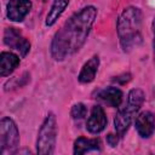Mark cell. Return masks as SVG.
<instances>
[{
	"instance_id": "obj_1",
	"label": "cell",
	"mask_w": 155,
	"mask_h": 155,
	"mask_svg": "<svg viewBox=\"0 0 155 155\" xmlns=\"http://www.w3.org/2000/svg\"><path fill=\"white\" fill-rule=\"evenodd\" d=\"M97 16L94 6H86L74 13L54 34L51 42V54L56 61L74 54L85 44Z\"/></svg>"
},
{
	"instance_id": "obj_2",
	"label": "cell",
	"mask_w": 155,
	"mask_h": 155,
	"mask_svg": "<svg viewBox=\"0 0 155 155\" xmlns=\"http://www.w3.org/2000/svg\"><path fill=\"white\" fill-rule=\"evenodd\" d=\"M142 12L134 6L126 7L117 19V35L125 52L131 51L142 42Z\"/></svg>"
},
{
	"instance_id": "obj_3",
	"label": "cell",
	"mask_w": 155,
	"mask_h": 155,
	"mask_svg": "<svg viewBox=\"0 0 155 155\" xmlns=\"http://www.w3.org/2000/svg\"><path fill=\"white\" fill-rule=\"evenodd\" d=\"M144 102V93L139 88H133L128 93L127 104L124 109L119 110L114 119V126L117 132V136H124L128 130L134 114L140 109Z\"/></svg>"
},
{
	"instance_id": "obj_4",
	"label": "cell",
	"mask_w": 155,
	"mask_h": 155,
	"mask_svg": "<svg viewBox=\"0 0 155 155\" xmlns=\"http://www.w3.org/2000/svg\"><path fill=\"white\" fill-rule=\"evenodd\" d=\"M57 138V122L56 116L50 113L44 120L36 140V151L40 155H51L54 150Z\"/></svg>"
},
{
	"instance_id": "obj_5",
	"label": "cell",
	"mask_w": 155,
	"mask_h": 155,
	"mask_svg": "<svg viewBox=\"0 0 155 155\" xmlns=\"http://www.w3.org/2000/svg\"><path fill=\"white\" fill-rule=\"evenodd\" d=\"M19 143V132L15 121L2 117L0 121V153H13Z\"/></svg>"
},
{
	"instance_id": "obj_6",
	"label": "cell",
	"mask_w": 155,
	"mask_h": 155,
	"mask_svg": "<svg viewBox=\"0 0 155 155\" xmlns=\"http://www.w3.org/2000/svg\"><path fill=\"white\" fill-rule=\"evenodd\" d=\"M4 42L19 52L21 57H24L30 50V42L22 36L16 28H7L4 33Z\"/></svg>"
},
{
	"instance_id": "obj_7",
	"label": "cell",
	"mask_w": 155,
	"mask_h": 155,
	"mask_svg": "<svg viewBox=\"0 0 155 155\" xmlns=\"http://www.w3.org/2000/svg\"><path fill=\"white\" fill-rule=\"evenodd\" d=\"M31 8L30 0H10L6 7V13L10 21L21 22Z\"/></svg>"
},
{
	"instance_id": "obj_8",
	"label": "cell",
	"mask_w": 155,
	"mask_h": 155,
	"mask_svg": "<svg viewBox=\"0 0 155 155\" xmlns=\"http://www.w3.org/2000/svg\"><path fill=\"white\" fill-rule=\"evenodd\" d=\"M105 126H107V116L103 108L99 105L93 107L91 110V115L87 119L86 128L88 130V132L97 134L102 132L105 128Z\"/></svg>"
},
{
	"instance_id": "obj_9",
	"label": "cell",
	"mask_w": 155,
	"mask_h": 155,
	"mask_svg": "<svg viewBox=\"0 0 155 155\" xmlns=\"http://www.w3.org/2000/svg\"><path fill=\"white\" fill-rule=\"evenodd\" d=\"M136 130L143 138H148L155 130V116L150 111H143L136 117Z\"/></svg>"
},
{
	"instance_id": "obj_10",
	"label": "cell",
	"mask_w": 155,
	"mask_h": 155,
	"mask_svg": "<svg viewBox=\"0 0 155 155\" xmlns=\"http://www.w3.org/2000/svg\"><path fill=\"white\" fill-rule=\"evenodd\" d=\"M98 67H99V58H98V56H93L84 64V67L78 76L79 81L82 84H88V82L93 81V79L96 78Z\"/></svg>"
},
{
	"instance_id": "obj_11",
	"label": "cell",
	"mask_w": 155,
	"mask_h": 155,
	"mask_svg": "<svg viewBox=\"0 0 155 155\" xmlns=\"http://www.w3.org/2000/svg\"><path fill=\"white\" fill-rule=\"evenodd\" d=\"M19 64V57L12 52H1L0 54V75H10Z\"/></svg>"
},
{
	"instance_id": "obj_12",
	"label": "cell",
	"mask_w": 155,
	"mask_h": 155,
	"mask_svg": "<svg viewBox=\"0 0 155 155\" xmlns=\"http://www.w3.org/2000/svg\"><path fill=\"white\" fill-rule=\"evenodd\" d=\"M99 151L101 150V140L97 138L88 139L85 137H80L74 143V154L80 155L88 151Z\"/></svg>"
},
{
	"instance_id": "obj_13",
	"label": "cell",
	"mask_w": 155,
	"mask_h": 155,
	"mask_svg": "<svg viewBox=\"0 0 155 155\" xmlns=\"http://www.w3.org/2000/svg\"><path fill=\"white\" fill-rule=\"evenodd\" d=\"M122 92L117 87H108L99 92V98L110 107H119L122 103Z\"/></svg>"
},
{
	"instance_id": "obj_14",
	"label": "cell",
	"mask_w": 155,
	"mask_h": 155,
	"mask_svg": "<svg viewBox=\"0 0 155 155\" xmlns=\"http://www.w3.org/2000/svg\"><path fill=\"white\" fill-rule=\"evenodd\" d=\"M69 4V0H54L52 6H51V10L48 11L47 16H46V25L51 27L53 25L57 19L61 17V15L63 13V11L65 10V7L68 6Z\"/></svg>"
},
{
	"instance_id": "obj_15",
	"label": "cell",
	"mask_w": 155,
	"mask_h": 155,
	"mask_svg": "<svg viewBox=\"0 0 155 155\" xmlns=\"http://www.w3.org/2000/svg\"><path fill=\"white\" fill-rule=\"evenodd\" d=\"M87 114V109L85 107V104L82 103H76L73 105L71 110H70V115L73 119L75 120H80V119H84Z\"/></svg>"
},
{
	"instance_id": "obj_16",
	"label": "cell",
	"mask_w": 155,
	"mask_h": 155,
	"mask_svg": "<svg viewBox=\"0 0 155 155\" xmlns=\"http://www.w3.org/2000/svg\"><path fill=\"white\" fill-rule=\"evenodd\" d=\"M107 142L110 147H115L117 144V136L116 134H113V133H109L107 136Z\"/></svg>"
},
{
	"instance_id": "obj_17",
	"label": "cell",
	"mask_w": 155,
	"mask_h": 155,
	"mask_svg": "<svg viewBox=\"0 0 155 155\" xmlns=\"http://www.w3.org/2000/svg\"><path fill=\"white\" fill-rule=\"evenodd\" d=\"M153 30H154V40H153V47H154V53H155V18L153 22Z\"/></svg>"
}]
</instances>
